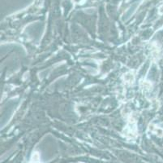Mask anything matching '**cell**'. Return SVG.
I'll list each match as a JSON object with an SVG mask.
<instances>
[{
  "label": "cell",
  "instance_id": "cell-1",
  "mask_svg": "<svg viewBox=\"0 0 163 163\" xmlns=\"http://www.w3.org/2000/svg\"><path fill=\"white\" fill-rule=\"evenodd\" d=\"M32 163H39V162H38V158H37V159H36V158H35V156H33V161H32Z\"/></svg>",
  "mask_w": 163,
  "mask_h": 163
}]
</instances>
